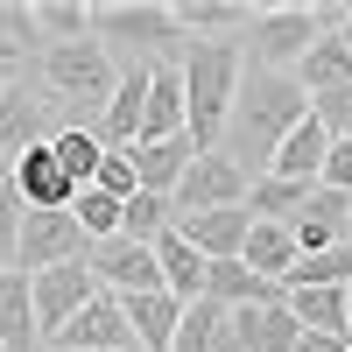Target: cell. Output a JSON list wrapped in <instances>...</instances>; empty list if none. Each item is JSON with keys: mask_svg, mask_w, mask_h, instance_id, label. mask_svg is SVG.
Wrapping results in <instances>:
<instances>
[{"mask_svg": "<svg viewBox=\"0 0 352 352\" xmlns=\"http://www.w3.org/2000/svg\"><path fill=\"white\" fill-rule=\"evenodd\" d=\"M303 120H310V92H303V85L289 78V71H254V78L240 85V106H232L219 148L240 162V169H261V176H268L275 148H282Z\"/></svg>", "mask_w": 352, "mask_h": 352, "instance_id": "obj_1", "label": "cell"}, {"mask_svg": "<svg viewBox=\"0 0 352 352\" xmlns=\"http://www.w3.org/2000/svg\"><path fill=\"white\" fill-rule=\"evenodd\" d=\"M43 92H50L56 113H64V127H92L99 134L113 92H120V56H113L99 36L64 43V50H43Z\"/></svg>", "mask_w": 352, "mask_h": 352, "instance_id": "obj_2", "label": "cell"}, {"mask_svg": "<svg viewBox=\"0 0 352 352\" xmlns=\"http://www.w3.org/2000/svg\"><path fill=\"white\" fill-rule=\"evenodd\" d=\"M240 85H247V50L240 36L226 43H190L184 50V92H190V141L204 155L226 141V120L240 106Z\"/></svg>", "mask_w": 352, "mask_h": 352, "instance_id": "obj_3", "label": "cell"}, {"mask_svg": "<svg viewBox=\"0 0 352 352\" xmlns=\"http://www.w3.org/2000/svg\"><path fill=\"white\" fill-rule=\"evenodd\" d=\"M345 14L352 8H338V0H324V8H261L254 28L240 36V50H247L254 71H296L310 56V43H324L331 28H345Z\"/></svg>", "mask_w": 352, "mask_h": 352, "instance_id": "obj_4", "label": "cell"}, {"mask_svg": "<svg viewBox=\"0 0 352 352\" xmlns=\"http://www.w3.org/2000/svg\"><path fill=\"white\" fill-rule=\"evenodd\" d=\"M92 36L120 56V64H162V50H176V64H184V50H190L176 8H134V0L92 8Z\"/></svg>", "mask_w": 352, "mask_h": 352, "instance_id": "obj_5", "label": "cell"}, {"mask_svg": "<svg viewBox=\"0 0 352 352\" xmlns=\"http://www.w3.org/2000/svg\"><path fill=\"white\" fill-rule=\"evenodd\" d=\"M247 190H254V176L232 162L226 148H212V155H197L190 169H184V184L169 190V204H176V226L184 219H197V212H226V204H247Z\"/></svg>", "mask_w": 352, "mask_h": 352, "instance_id": "obj_6", "label": "cell"}, {"mask_svg": "<svg viewBox=\"0 0 352 352\" xmlns=\"http://www.w3.org/2000/svg\"><path fill=\"white\" fill-rule=\"evenodd\" d=\"M71 261H92V232H85L71 212H28L21 219V275L71 268Z\"/></svg>", "mask_w": 352, "mask_h": 352, "instance_id": "obj_7", "label": "cell"}, {"mask_svg": "<svg viewBox=\"0 0 352 352\" xmlns=\"http://www.w3.org/2000/svg\"><path fill=\"white\" fill-rule=\"evenodd\" d=\"M50 352H141V338L127 324V303L113 296V289H99V296L50 338Z\"/></svg>", "mask_w": 352, "mask_h": 352, "instance_id": "obj_8", "label": "cell"}, {"mask_svg": "<svg viewBox=\"0 0 352 352\" xmlns=\"http://www.w3.org/2000/svg\"><path fill=\"white\" fill-rule=\"evenodd\" d=\"M36 282V324H43V345L71 324V317L99 296V275H92V261H71V268H43V275H28Z\"/></svg>", "mask_w": 352, "mask_h": 352, "instance_id": "obj_9", "label": "cell"}, {"mask_svg": "<svg viewBox=\"0 0 352 352\" xmlns=\"http://www.w3.org/2000/svg\"><path fill=\"white\" fill-rule=\"evenodd\" d=\"M92 275H99V289H113V296H169V289H162V261H155V247H141V240L92 247Z\"/></svg>", "mask_w": 352, "mask_h": 352, "instance_id": "obj_10", "label": "cell"}, {"mask_svg": "<svg viewBox=\"0 0 352 352\" xmlns=\"http://www.w3.org/2000/svg\"><path fill=\"white\" fill-rule=\"evenodd\" d=\"M8 176H14V190H21L28 212H71V204H78V176L64 169V155H56L50 141H43V148H28Z\"/></svg>", "mask_w": 352, "mask_h": 352, "instance_id": "obj_11", "label": "cell"}, {"mask_svg": "<svg viewBox=\"0 0 352 352\" xmlns=\"http://www.w3.org/2000/svg\"><path fill=\"white\" fill-rule=\"evenodd\" d=\"M50 99H28L21 85H8V92H0V169H14L28 148H43V141H56L50 134Z\"/></svg>", "mask_w": 352, "mask_h": 352, "instance_id": "obj_12", "label": "cell"}, {"mask_svg": "<svg viewBox=\"0 0 352 352\" xmlns=\"http://www.w3.org/2000/svg\"><path fill=\"white\" fill-rule=\"evenodd\" d=\"M0 352H50L43 324H36V282L21 268L0 275Z\"/></svg>", "mask_w": 352, "mask_h": 352, "instance_id": "obj_13", "label": "cell"}, {"mask_svg": "<svg viewBox=\"0 0 352 352\" xmlns=\"http://www.w3.org/2000/svg\"><path fill=\"white\" fill-rule=\"evenodd\" d=\"M176 232H184L204 261H240V254H247V232H254V212H247V204H226V212H197V219H184Z\"/></svg>", "mask_w": 352, "mask_h": 352, "instance_id": "obj_14", "label": "cell"}, {"mask_svg": "<svg viewBox=\"0 0 352 352\" xmlns=\"http://www.w3.org/2000/svg\"><path fill=\"white\" fill-rule=\"evenodd\" d=\"M176 134H190V92H184V64H155L141 141H176ZM141 141H134V148H141Z\"/></svg>", "mask_w": 352, "mask_h": 352, "instance_id": "obj_15", "label": "cell"}, {"mask_svg": "<svg viewBox=\"0 0 352 352\" xmlns=\"http://www.w3.org/2000/svg\"><path fill=\"white\" fill-rule=\"evenodd\" d=\"M324 155H331V127L310 113V120H303V127L275 148L268 176H289V184H324Z\"/></svg>", "mask_w": 352, "mask_h": 352, "instance_id": "obj_16", "label": "cell"}, {"mask_svg": "<svg viewBox=\"0 0 352 352\" xmlns=\"http://www.w3.org/2000/svg\"><path fill=\"white\" fill-rule=\"evenodd\" d=\"M155 261H162V289H169L176 303H204V268H212V261H204L176 226L155 240Z\"/></svg>", "mask_w": 352, "mask_h": 352, "instance_id": "obj_17", "label": "cell"}, {"mask_svg": "<svg viewBox=\"0 0 352 352\" xmlns=\"http://www.w3.org/2000/svg\"><path fill=\"white\" fill-rule=\"evenodd\" d=\"M232 331H240L254 352H296L303 345V324H296V310L282 303H261V310H232Z\"/></svg>", "mask_w": 352, "mask_h": 352, "instance_id": "obj_18", "label": "cell"}, {"mask_svg": "<svg viewBox=\"0 0 352 352\" xmlns=\"http://www.w3.org/2000/svg\"><path fill=\"white\" fill-rule=\"evenodd\" d=\"M204 148H197V141L190 134H176V141H141V148H134V169H141V190H176V184H184V169L197 162Z\"/></svg>", "mask_w": 352, "mask_h": 352, "instance_id": "obj_19", "label": "cell"}, {"mask_svg": "<svg viewBox=\"0 0 352 352\" xmlns=\"http://www.w3.org/2000/svg\"><path fill=\"white\" fill-rule=\"evenodd\" d=\"M247 268L254 275H268V282H282L289 289V275H296V261H303V247H296V232L289 226H268V219H254V232H247Z\"/></svg>", "mask_w": 352, "mask_h": 352, "instance_id": "obj_20", "label": "cell"}, {"mask_svg": "<svg viewBox=\"0 0 352 352\" xmlns=\"http://www.w3.org/2000/svg\"><path fill=\"white\" fill-rule=\"evenodd\" d=\"M289 78H296L310 99H324V92H338V85H352V50H345V36L331 28L324 43H310V56H303Z\"/></svg>", "mask_w": 352, "mask_h": 352, "instance_id": "obj_21", "label": "cell"}, {"mask_svg": "<svg viewBox=\"0 0 352 352\" xmlns=\"http://www.w3.org/2000/svg\"><path fill=\"white\" fill-rule=\"evenodd\" d=\"M310 197H317V184H289V176H254L247 212H254V219H268V226H296V219L310 212Z\"/></svg>", "mask_w": 352, "mask_h": 352, "instance_id": "obj_22", "label": "cell"}, {"mask_svg": "<svg viewBox=\"0 0 352 352\" xmlns=\"http://www.w3.org/2000/svg\"><path fill=\"white\" fill-rule=\"evenodd\" d=\"M127 303V324L141 338V352H169L176 345V324H184V303L176 296H120Z\"/></svg>", "mask_w": 352, "mask_h": 352, "instance_id": "obj_23", "label": "cell"}, {"mask_svg": "<svg viewBox=\"0 0 352 352\" xmlns=\"http://www.w3.org/2000/svg\"><path fill=\"white\" fill-rule=\"evenodd\" d=\"M169 226H176V204H169L162 190H134V197H127V212H120V240H141V247H155Z\"/></svg>", "mask_w": 352, "mask_h": 352, "instance_id": "obj_24", "label": "cell"}, {"mask_svg": "<svg viewBox=\"0 0 352 352\" xmlns=\"http://www.w3.org/2000/svg\"><path fill=\"white\" fill-rule=\"evenodd\" d=\"M226 324H232V310L226 303H184V324H176V345L169 352H219V338H226Z\"/></svg>", "mask_w": 352, "mask_h": 352, "instance_id": "obj_25", "label": "cell"}, {"mask_svg": "<svg viewBox=\"0 0 352 352\" xmlns=\"http://www.w3.org/2000/svg\"><path fill=\"white\" fill-rule=\"evenodd\" d=\"M36 28H43V50L85 43L92 36V8H78V0H36Z\"/></svg>", "mask_w": 352, "mask_h": 352, "instance_id": "obj_26", "label": "cell"}, {"mask_svg": "<svg viewBox=\"0 0 352 352\" xmlns=\"http://www.w3.org/2000/svg\"><path fill=\"white\" fill-rule=\"evenodd\" d=\"M289 310H296L303 331H338L345 338V289H289Z\"/></svg>", "mask_w": 352, "mask_h": 352, "instance_id": "obj_27", "label": "cell"}, {"mask_svg": "<svg viewBox=\"0 0 352 352\" xmlns=\"http://www.w3.org/2000/svg\"><path fill=\"white\" fill-rule=\"evenodd\" d=\"M50 148L64 155V169L78 176V190H92V176H99V162H106V141H99L92 127H56Z\"/></svg>", "mask_w": 352, "mask_h": 352, "instance_id": "obj_28", "label": "cell"}, {"mask_svg": "<svg viewBox=\"0 0 352 352\" xmlns=\"http://www.w3.org/2000/svg\"><path fill=\"white\" fill-rule=\"evenodd\" d=\"M120 212H127V204H120V197H106V190H78V204H71V219L92 232V247L120 240Z\"/></svg>", "mask_w": 352, "mask_h": 352, "instance_id": "obj_29", "label": "cell"}, {"mask_svg": "<svg viewBox=\"0 0 352 352\" xmlns=\"http://www.w3.org/2000/svg\"><path fill=\"white\" fill-rule=\"evenodd\" d=\"M21 219H28V204L14 190V176H0V275L21 268Z\"/></svg>", "mask_w": 352, "mask_h": 352, "instance_id": "obj_30", "label": "cell"}, {"mask_svg": "<svg viewBox=\"0 0 352 352\" xmlns=\"http://www.w3.org/2000/svg\"><path fill=\"white\" fill-rule=\"evenodd\" d=\"M36 43H43L36 8H21V0H0V56H28Z\"/></svg>", "mask_w": 352, "mask_h": 352, "instance_id": "obj_31", "label": "cell"}, {"mask_svg": "<svg viewBox=\"0 0 352 352\" xmlns=\"http://www.w3.org/2000/svg\"><path fill=\"white\" fill-rule=\"evenodd\" d=\"M92 190H106V197H134L141 190V169H134V148H106V162H99V176H92Z\"/></svg>", "mask_w": 352, "mask_h": 352, "instance_id": "obj_32", "label": "cell"}, {"mask_svg": "<svg viewBox=\"0 0 352 352\" xmlns=\"http://www.w3.org/2000/svg\"><path fill=\"white\" fill-rule=\"evenodd\" d=\"M310 113L331 127V141H352V85H338V92H324V99H310Z\"/></svg>", "mask_w": 352, "mask_h": 352, "instance_id": "obj_33", "label": "cell"}, {"mask_svg": "<svg viewBox=\"0 0 352 352\" xmlns=\"http://www.w3.org/2000/svg\"><path fill=\"white\" fill-rule=\"evenodd\" d=\"M324 190H345V197H352V141H331V155H324Z\"/></svg>", "mask_w": 352, "mask_h": 352, "instance_id": "obj_34", "label": "cell"}, {"mask_svg": "<svg viewBox=\"0 0 352 352\" xmlns=\"http://www.w3.org/2000/svg\"><path fill=\"white\" fill-rule=\"evenodd\" d=\"M296 352H352V338H338V331H303Z\"/></svg>", "mask_w": 352, "mask_h": 352, "instance_id": "obj_35", "label": "cell"}, {"mask_svg": "<svg viewBox=\"0 0 352 352\" xmlns=\"http://www.w3.org/2000/svg\"><path fill=\"white\" fill-rule=\"evenodd\" d=\"M345 338H352V289H345Z\"/></svg>", "mask_w": 352, "mask_h": 352, "instance_id": "obj_36", "label": "cell"}, {"mask_svg": "<svg viewBox=\"0 0 352 352\" xmlns=\"http://www.w3.org/2000/svg\"><path fill=\"white\" fill-rule=\"evenodd\" d=\"M338 36H345V50H352V14H345V28H338Z\"/></svg>", "mask_w": 352, "mask_h": 352, "instance_id": "obj_37", "label": "cell"}, {"mask_svg": "<svg viewBox=\"0 0 352 352\" xmlns=\"http://www.w3.org/2000/svg\"><path fill=\"white\" fill-rule=\"evenodd\" d=\"M0 92H8V78H0Z\"/></svg>", "mask_w": 352, "mask_h": 352, "instance_id": "obj_38", "label": "cell"}, {"mask_svg": "<svg viewBox=\"0 0 352 352\" xmlns=\"http://www.w3.org/2000/svg\"><path fill=\"white\" fill-rule=\"evenodd\" d=\"M345 240H352V232H345Z\"/></svg>", "mask_w": 352, "mask_h": 352, "instance_id": "obj_39", "label": "cell"}, {"mask_svg": "<svg viewBox=\"0 0 352 352\" xmlns=\"http://www.w3.org/2000/svg\"><path fill=\"white\" fill-rule=\"evenodd\" d=\"M0 176H8V169H0Z\"/></svg>", "mask_w": 352, "mask_h": 352, "instance_id": "obj_40", "label": "cell"}]
</instances>
